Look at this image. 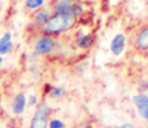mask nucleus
Here are the masks:
<instances>
[{
  "label": "nucleus",
  "mask_w": 148,
  "mask_h": 128,
  "mask_svg": "<svg viewBox=\"0 0 148 128\" xmlns=\"http://www.w3.org/2000/svg\"><path fill=\"white\" fill-rule=\"evenodd\" d=\"M75 17L67 16L63 13H55L50 16V18L46 21V24L41 29L45 34H59L70 30L75 25Z\"/></svg>",
  "instance_id": "1"
},
{
  "label": "nucleus",
  "mask_w": 148,
  "mask_h": 128,
  "mask_svg": "<svg viewBox=\"0 0 148 128\" xmlns=\"http://www.w3.org/2000/svg\"><path fill=\"white\" fill-rule=\"evenodd\" d=\"M54 11H55V13H63L76 18L81 13L83 8L75 0H58L56 4L54 5Z\"/></svg>",
  "instance_id": "2"
},
{
  "label": "nucleus",
  "mask_w": 148,
  "mask_h": 128,
  "mask_svg": "<svg viewBox=\"0 0 148 128\" xmlns=\"http://www.w3.org/2000/svg\"><path fill=\"white\" fill-rule=\"evenodd\" d=\"M49 114H50V109L47 105L38 106L32 119L30 128H49Z\"/></svg>",
  "instance_id": "3"
},
{
  "label": "nucleus",
  "mask_w": 148,
  "mask_h": 128,
  "mask_svg": "<svg viewBox=\"0 0 148 128\" xmlns=\"http://www.w3.org/2000/svg\"><path fill=\"white\" fill-rule=\"evenodd\" d=\"M55 48V41L54 38L49 35H43L36 42V46H34V51H36L37 55H46V54H50L51 51Z\"/></svg>",
  "instance_id": "4"
},
{
  "label": "nucleus",
  "mask_w": 148,
  "mask_h": 128,
  "mask_svg": "<svg viewBox=\"0 0 148 128\" xmlns=\"http://www.w3.org/2000/svg\"><path fill=\"white\" fill-rule=\"evenodd\" d=\"M134 103L136 106L140 116L148 120V95L145 94H136L134 97Z\"/></svg>",
  "instance_id": "5"
},
{
  "label": "nucleus",
  "mask_w": 148,
  "mask_h": 128,
  "mask_svg": "<svg viewBox=\"0 0 148 128\" xmlns=\"http://www.w3.org/2000/svg\"><path fill=\"white\" fill-rule=\"evenodd\" d=\"M125 46H126V37H125V34L118 33L117 35L113 38L112 43H110V50H112L113 55L119 56L123 52V50H125Z\"/></svg>",
  "instance_id": "6"
},
{
  "label": "nucleus",
  "mask_w": 148,
  "mask_h": 128,
  "mask_svg": "<svg viewBox=\"0 0 148 128\" xmlns=\"http://www.w3.org/2000/svg\"><path fill=\"white\" fill-rule=\"evenodd\" d=\"M135 46L142 51H148V26L142 28L136 34Z\"/></svg>",
  "instance_id": "7"
},
{
  "label": "nucleus",
  "mask_w": 148,
  "mask_h": 128,
  "mask_svg": "<svg viewBox=\"0 0 148 128\" xmlns=\"http://www.w3.org/2000/svg\"><path fill=\"white\" fill-rule=\"evenodd\" d=\"M26 106V98L24 93H18V94L14 95L13 101H12V110L16 115L23 114L24 110H25Z\"/></svg>",
  "instance_id": "8"
},
{
  "label": "nucleus",
  "mask_w": 148,
  "mask_h": 128,
  "mask_svg": "<svg viewBox=\"0 0 148 128\" xmlns=\"http://www.w3.org/2000/svg\"><path fill=\"white\" fill-rule=\"evenodd\" d=\"M12 34L11 33H5L1 38H0V56L8 54L12 50Z\"/></svg>",
  "instance_id": "9"
},
{
  "label": "nucleus",
  "mask_w": 148,
  "mask_h": 128,
  "mask_svg": "<svg viewBox=\"0 0 148 128\" xmlns=\"http://www.w3.org/2000/svg\"><path fill=\"white\" fill-rule=\"evenodd\" d=\"M50 18V12L47 11V9H41V11L37 12V14L34 16V21H36V24L38 26H43L46 24V21Z\"/></svg>",
  "instance_id": "10"
},
{
  "label": "nucleus",
  "mask_w": 148,
  "mask_h": 128,
  "mask_svg": "<svg viewBox=\"0 0 148 128\" xmlns=\"http://www.w3.org/2000/svg\"><path fill=\"white\" fill-rule=\"evenodd\" d=\"M92 42H93L92 35H89V34H87V35H81L80 38L77 39V46L81 47V48H87L92 45Z\"/></svg>",
  "instance_id": "11"
},
{
  "label": "nucleus",
  "mask_w": 148,
  "mask_h": 128,
  "mask_svg": "<svg viewBox=\"0 0 148 128\" xmlns=\"http://www.w3.org/2000/svg\"><path fill=\"white\" fill-rule=\"evenodd\" d=\"M43 4H45V0H25V7L32 11L39 9Z\"/></svg>",
  "instance_id": "12"
},
{
  "label": "nucleus",
  "mask_w": 148,
  "mask_h": 128,
  "mask_svg": "<svg viewBox=\"0 0 148 128\" xmlns=\"http://www.w3.org/2000/svg\"><path fill=\"white\" fill-rule=\"evenodd\" d=\"M64 92L66 90L63 89V88H53V89L49 92V94H50L51 98H59L64 94Z\"/></svg>",
  "instance_id": "13"
},
{
  "label": "nucleus",
  "mask_w": 148,
  "mask_h": 128,
  "mask_svg": "<svg viewBox=\"0 0 148 128\" xmlns=\"http://www.w3.org/2000/svg\"><path fill=\"white\" fill-rule=\"evenodd\" d=\"M49 128H66L64 123L59 119H53L49 122Z\"/></svg>",
  "instance_id": "14"
},
{
  "label": "nucleus",
  "mask_w": 148,
  "mask_h": 128,
  "mask_svg": "<svg viewBox=\"0 0 148 128\" xmlns=\"http://www.w3.org/2000/svg\"><path fill=\"white\" fill-rule=\"evenodd\" d=\"M29 106H34L37 105V97H34V95H32L30 98H29V102H28Z\"/></svg>",
  "instance_id": "15"
},
{
  "label": "nucleus",
  "mask_w": 148,
  "mask_h": 128,
  "mask_svg": "<svg viewBox=\"0 0 148 128\" xmlns=\"http://www.w3.org/2000/svg\"><path fill=\"white\" fill-rule=\"evenodd\" d=\"M121 128H136L134 124H131V123H125V124L121 125Z\"/></svg>",
  "instance_id": "16"
},
{
  "label": "nucleus",
  "mask_w": 148,
  "mask_h": 128,
  "mask_svg": "<svg viewBox=\"0 0 148 128\" xmlns=\"http://www.w3.org/2000/svg\"><path fill=\"white\" fill-rule=\"evenodd\" d=\"M1 63H3V58L0 56V67H1Z\"/></svg>",
  "instance_id": "17"
},
{
  "label": "nucleus",
  "mask_w": 148,
  "mask_h": 128,
  "mask_svg": "<svg viewBox=\"0 0 148 128\" xmlns=\"http://www.w3.org/2000/svg\"><path fill=\"white\" fill-rule=\"evenodd\" d=\"M147 122H148V120H147Z\"/></svg>",
  "instance_id": "18"
}]
</instances>
